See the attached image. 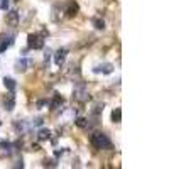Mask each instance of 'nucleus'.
<instances>
[{
	"instance_id": "24",
	"label": "nucleus",
	"mask_w": 169,
	"mask_h": 169,
	"mask_svg": "<svg viewBox=\"0 0 169 169\" xmlns=\"http://www.w3.org/2000/svg\"><path fill=\"white\" fill-rule=\"evenodd\" d=\"M44 59H46V63H49V59H51V51H46V54H44Z\"/></svg>"
},
{
	"instance_id": "8",
	"label": "nucleus",
	"mask_w": 169,
	"mask_h": 169,
	"mask_svg": "<svg viewBox=\"0 0 169 169\" xmlns=\"http://www.w3.org/2000/svg\"><path fill=\"white\" fill-rule=\"evenodd\" d=\"M113 71V64L110 63H105L102 66H95L93 68V73H103V74H110Z\"/></svg>"
},
{
	"instance_id": "12",
	"label": "nucleus",
	"mask_w": 169,
	"mask_h": 169,
	"mask_svg": "<svg viewBox=\"0 0 169 169\" xmlns=\"http://www.w3.org/2000/svg\"><path fill=\"white\" fill-rule=\"evenodd\" d=\"M3 85H5V88L9 90V91H15V88H17L15 80H14V78H9V76L3 78Z\"/></svg>"
},
{
	"instance_id": "15",
	"label": "nucleus",
	"mask_w": 169,
	"mask_h": 169,
	"mask_svg": "<svg viewBox=\"0 0 169 169\" xmlns=\"http://www.w3.org/2000/svg\"><path fill=\"white\" fill-rule=\"evenodd\" d=\"M12 146H14V144L9 142V141H2V142H0V149H2L3 152H7V154L12 152Z\"/></svg>"
},
{
	"instance_id": "25",
	"label": "nucleus",
	"mask_w": 169,
	"mask_h": 169,
	"mask_svg": "<svg viewBox=\"0 0 169 169\" xmlns=\"http://www.w3.org/2000/svg\"><path fill=\"white\" fill-rule=\"evenodd\" d=\"M15 167H24V163H22V159H20V161H17Z\"/></svg>"
},
{
	"instance_id": "11",
	"label": "nucleus",
	"mask_w": 169,
	"mask_h": 169,
	"mask_svg": "<svg viewBox=\"0 0 169 169\" xmlns=\"http://www.w3.org/2000/svg\"><path fill=\"white\" fill-rule=\"evenodd\" d=\"M14 44V36H9V37H3L2 42H0V53L7 51V48H10V46Z\"/></svg>"
},
{
	"instance_id": "1",
	"label": "nucleus",
	"mask_w": 169,
	"mask_h": 169,
	"mask_svg": "<svg viewBox=\"0 0 169 169\" xmlns=\"http://www.w3.org/2000/svg\"><path fill=\"white\" fill-rule=\"evenodd\" d=\"M90 142L95 149H110L112 147V141L108 139V135H105L103 132H95L90 137Z\"/></svg>"
},
{
	"instance_id": "9",
	"label": "nucleus",
	"mask_w": 169,
	"mask_h": 169,
	"mask_svg": "<svg viewBox=\"0 0 169 169\" xmlns=\"http://www.w3.org/2000/svg\"><path fill=\"white\" fill-rule=\"evenodd\" d=\"M64 12H66L68 17H74L78 12V3L74 2V0H70V2L66 3V10H64Z\"/></svg>"
},
{
	"instance_id": "5",
	"label": "nucleus",
	"mask_w": 169,
	"mask_h": 169,
	"mask_svg": "<svg viewBox=\"0 0 169 169\" xmlns=\"http://www.w3.org/2000/svg\"><path fill=\"white\" fill-rule=\"evenodd\" d=\"M5 22L9 24L10 27H15L19 24V12L17 10H5Z\"/></svg>"
},
{
	"instance_id": "3",
	"label": "nucleus",
	"mask_w": 169,
	"mask_h": 169,
	"mask_svg": "<svg viewBox=\"0 0 169 169\" xmlns=\"http://www.w3.org/2000/svg\"><path fill=\"white\" fill-rule=\"evenodd\" d=\"M27 48L29 49H42L44 48V39L39 34H29L27 36Z\"/></svg>"
},
{
	"instance_id": "19",
	"label": "nucleus",
	"mask_w": 169,
	"mask_h": 169,
	"mask_svg": "<svg viewBox=\"0 0 169 169\" xmlns=\"http://www.w3.org/2000/svg\"><path fill=\"white\" fill-rule=\"evenodd\" d=\"M9 3H10V0H0V10H9Z\"/></svg>"
},
{
	"instance_id": "4",
	"label": "nucleus",
	"mask_w": 169,
	"mask_h": 169,
	"mask_svg": "<svg viewBox=\"0 0 169 169\" xmlns=\"http://www.w3.org/2000/svg\"><path fill=\"white\" fill-rule=\"evenodd\" d=\"M32 64H34V61H32V59H26V57H20V59H17V61H15L14 68H15L17 73H24V71H26L29 66H32Z\"/></svg>"
},
{
	"instance_id": "18",
	"label": "nucleus",
	"mask_w": 169,
	"mask_h": 169,
	"mask_svg": "<svg viewBox=\"0 0 169 169\" xmlns=\"http://www.w3.org/2000/svg\"><path fill=\"white\" fill-rule=\"evenodd\" d=\"M74 124H76V125H78V127H80V129H85L86 125H88V120H86L85 117H78L76 120H74Z\"/></svg>"
},
{
	"instance_id": "2",
	"label": "nucleus",
	"mask_w": 169,
	"mask_h": 169,
	"mask_svg": "<svg viewBox=\"0 0 169 169\" xmlns=\"http://www.w3.org/2000/svg\"><path fill=\"white\" fill-rule=\"evenodd\" d=\"M73 100H76V102H80V103H85V102H88V100H90L88 90H86V85L83 83V81H78V83L74 85Z\"/></svg>"
},
{
	"instance_id": "6",
	"label": "nucleus",
	"mask_w": 169,
	"mask_h": 169,
	"mask_svg": "<svg viewBox=\"0 0 169 169\" xmlns=\"http://www.w3.org/2000/svg\"><path fill=\"white\" fill-rule=\"evenodd\" d=\"M3 107H5L7 112H12L15 108V95H14V91H9V95L3 98Z\"/></svg>"
},
{
	"instance_id": "13",
	"label": "nucleus",
	"mask_w": 169,
	"mask_h": 169,
	"mask_svg": "<svg viewBox=\"0 0 169 169\" xmlns=\"http://www.w3.org/2000/svg\"><path fill=\"white\" fill-rule=\"evenodd\" d=\"M14 129H15L17 132H27V122L26 120H15L14 122Z\"/></svg>"
},
{
	"instance_id": "7",
	"label": "nucleus",
	"mask_w": 169,
	"mask_h": 169,
	"mask_svg": "<svg viewBox=\"0 0 169 169\" xmlns=\"http://www.w3.org/2000/svg\"><path fill=\"white\" fill-rule=\"evenodd\" d=\"M66 56H68V49H66V48L57 49L56 54H54V63H56V66H63V64H64V59H66Z\"/></svg>"
},
{
	"instance_id": "14",
	"label": "nucleus",
	"mask_w": 169,
	"mask_h": 169,
	"mask_svg": "<svg viewBox=\"0 0 169 169\" xmlns=\"http://www.w3.org/2000/svg\"><path fill=\"white\" fill-rule=\"evenodd\" d=\"M49 137H51L49 129H41V130L37 132V139H39V141H49Z\"/></svg>"
},
{
	"instance_id": "17",
	"label": "nucleus",
	"mask_w": 169,
	"mask_h": 169,
	"mask_svg": "<svg viewBox=\"0 0 169 169\" xmlns=\"http://www.w3.org/2000/svg\"><path fill=\"white\" fill-rule=\"evenodd\" d=\"M112 120L115 122V124H118V122L122 120V110L120 108H115L112 112Z\"/></svg>"
},
{
	"instance_id": "22",
	"label": "nucleus",
	"mask_w": 169,
	"mask_h": 169,
	"mask_svg": "<svg viewBox=\"0 0 169 169\" xmlns=\"http://www.w3.org/2000/svg\"><path fill=\"white\" fill-rule=\"evenodd\" d=\"M64 152H66V149H56V150H54V156L59 157V156H63Z\"/></svg>"
},
{
	"instance_id": "16",
	"label": "nucleus",
	"mask_w": 169,
	"mask_h": 169,
	"mask_svg": "<svg viewBox=\"0 0 169 169\" xmlns=\"http://www.w3.org/2000/svg\"><path fill=\"white\" fill-rule=\"evenodd\" d=\"M93 26H95L96 31H103V29H105V22H103V19H100V17H95V19H93Z\"/></svg>"
},
{
	"instance_id": "21",
	"label": "nucleus",
	"mask_w": 169,
	"mask_h": 169,
	"mask_svg": "<svg viewBox=\"0 0 169 169\" xmlns=\"http://www.w3.org/2000/svg\"><path fill=\"white\" fill-rule=\"evenodd\" d=\"M42 122H44V120H42L41 117H37L34 122H32V125H36V127H41V125H42Z\"/></svg>"
},
{
	"instance_id": "23",
	"label": "nucleus",
	"mask_w": 169,
	"mask_h": 169,
	"mask_svg": "<svg viewBox=\"0 0 169 169\" xmlns=\"http://www.w3.org/2000/svg\"><path fill=\"white\" fill-rule=\"evenodd\" d=\"M44 105H48V100H39L37 102V108H42Z\"/></svg>"
},
{
	"instance_id": "10",
	"label": "nucleus",
	"mask_w": 169,
	"mask_h": 169,
	"mask_svg": "<svg viewBox=\"0 0 169 169\" xmlns=\"http://www.w3.org/2000/svg\"><path fill=\"white\" fill-rule=\"evenodd\" d=\"M63 102H64V100H63V96H59V95L56 93V95H54V98H53L51 102L48 103V105H49V108H51V110H56V108H59V107L63 105Z\"/></svg>"
},
{
	"instance_id": "20",
	"label": "nucleus",
	"mask_w": 169,
	"mask_h": 169,
	"mask_svg": "<svg viewBox=\"0 0 169 169\" xmlns=\"http://www.w3.org/2000/svg\"><path fill=\"white\" fill-rule=\"evenodd\" d=\"M44 166H49V167H56L57 164H56V161H54V159H46V161H44Z\"/></svg>"
}]
</instances>
